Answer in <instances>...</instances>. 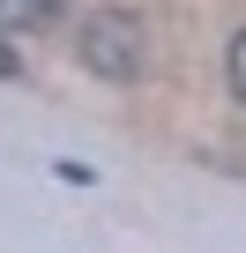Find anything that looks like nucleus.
<instances>
[{
	"label": "nucleus",
	"mask_w": 246,
	"mask_h": 253,
	"mask_svg": "<svg viewBox=\"0 0 246 253\" xmlns=\"http://www.w3.org/2000/svg\"><path fill=\"white\" fill-rule=\"evenodd\" d=\"M82 60H90L104 82H135V75H142V23H135V15H90Z\"/></svg>",
	"instance_id": "nucleus-1"
},
{
	"label": "nucleus",
	"mask_w": 246,
	"mask_h": 253,
	"mask_svg": "<svg viewBox=\"0 0 246 253\" xmlns=\"http://www.w3.org/2000/svg\"><path fill=\"white\" fill-rule=\"evenodd\" d=\"M52 23V0H0V30H38Z\"/></svg>",
	"instance_id": "nucleus-2"
},
{
	"label": "nucleus",
	"mask_w": 246,
	"mask_h": 253,
	"mask_svg": "<svg viewBox=\"0 0 246 253\" xmlns=\"http://www.w3.org/2000/svg\"><path fill=\"white\" fill-rule=\"evenodd\" d=\"M231 89H239V104H246V38H231Z\"/></svg>",
	"instance_id": "nucleus-3"
},
{
	"label": "nucleus",
	"mask_w": 246,
	"mask_h": 253,
	"mask_svg": "<svg viewBox=\"0 0 246 253\" xmlns=\"http://www.w3.org/2000/svg\"><path fill=\"white\" fill-rule=\"evenodd\" d=\"M15 67H23V60H15V52H8V45H0V75H15Z\"/></svg>",
	"instance_id": "nucleus-4"
}]
</instances>
